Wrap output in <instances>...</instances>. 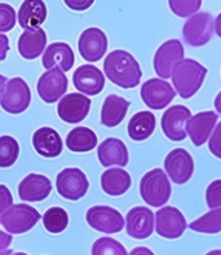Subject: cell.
I'll use <instances>...</instances> for the list:
<instances>
[{
  "instance_id": "2",
  "label": "cell",
  "mask_w": 221,
  "mask_h": 255,
  "mask_svg": "<svg viewBox=\"0 0 221 255\" xmlns=\"http://www.w3.org/2000/svg\"><path fill=\"white\" fill-rule=\"evenodd\" d=\"M207 69L193 58H183L172 70V83L177 94L183 99H190L201 90Z\"/></svg>"
},
{
  "instance_id": "3",
  "label": "cell",
  "mask_w": 221,
  "mask_h": 255,
  "mask_svg": "<svg viewBox=\"0 0 221 255\" xmlns=\"http://www.w3.org/2000/svg\"><path fill=\"white\" fill-rule=\"evenodd\" d=\"M171 183L166 172L160 168H153L142 176L140 181V194L145 204L153 207H162L171 198Z\"/></svg>"
},
{
  "instance_id": "22",
  "label": "cell",
  "mask_w": 221,
  "mask_h": 255,
  "mask_svg": "<svg viewBox=\"0 0 221 255\" xmlns=\"http://www.w3.org/2000/svg\"><path fill=\"white\" fill-rule=\"evenodd\" d=\"M32 145L45 158H55L62 153V139L60 133L51 127H42L32 135Z\"/></svg>"
},
{
  "instance_id": "20",
  "label": "cell",
  "mask_w": 221,
  "mask_h": 255,
  "mask_svg": "<svg viewBox=\"0 0 221 255\" xmlns=\"http://www.w3.org/2000/svg\"><path fill=\"white\" fill-rule=\"evenodd\" d=\"M97 155L100 163L104 167H111V166L124 167L128 165L129 161L128 149L122 140L115 137H108L104 140L97 149Z\"/></svg>"
},
{
  "instance_id": "6",
  "label": "cell",
  "mask_w": 221,
  "mask_h": 255,
  "mask_svg": "<svg viewBox=\"0 0 221 255\" xmlns=\"http://www.w3.org/2000/svg\"><path fill=\"white\" fill-rule=\"evenodd\" d=\"M56 187L61 197L69 201H78L86 196L90 183L80 168L68 167L58 172Z\"/></svg>"
},
{
  "instance_id": "1",
  "label": "cell",
  "mask_w": 221,
  "mask_h": 255,
  "mask_svg": "<svg viewBox=\"0 0 221 255\" xmlns=\"http://www.w3.org/2000/svg\"><path fill=\"white\" fill-rule=\"evenodd\" d=\"M104 71L111 83L124 90L137 87L142 77L137 60L123 49L110 52L104 61Z\"/></svg>"
},
{
  "instance_id": "31",
  "label": "cell",
  "mask_w": 221,
  "mask_h": 255,
  "mask_svg": "<svg viewBox=\"0 0 221 255\" xmlns=\"http://www.w3.org/2000/svg\"><path fill=\"white\" fill-rule=\"evenodd\" d=\"M69 224V215L62 207H51L43 215V226L49 233H61Z\"/></svg>"
},
{
  "instance_id": "40",
  "label": "cell",
  "mask_w": 221,
  "mask_h": 255,
  "mask_svg": "<svg viewBox=\"0 0 221 255\" xmlns=\"http://www.w3.org/2000/svg\"><path fill=\"white\" fill-rule=\"evenodd\" d=\"M12 233H5L0 231V255L1 254H10L12 250L9 249L10 244H12Z\"/></svg>"
},
{
  "instance_id": "34",
  "label": "cell",
  "mask_w": 221,
  "mask_h": 255,
  "mask_svg": "<svg viewBox=\"0 0 221 255\" xmlns=\"http://www.w3.org/2000/svg\"><path fill=\"white\" fill-rule=\"evenodd\" d=\"M170 9L177 17H190L196 14L202 5V0H168Z\"/></svg>"
},
{
  "instance_id": "33",
  "label": "cell",
  "mask_w": 221,
  "mask_h": 255,
  "mask_svg": "<svg viewBox=\"0 0 221 255\" xmlns=\"http://www.w3.org/2000/svg\"><path fill=\"white\" fill-rule=\"evenodd\" d=\"M93 255H127V250L122 244L110 237H101L96 240L92 246Z\"/></svg>"
},
{
  "instance_id": "9",
  "label": "cell",
  "mask_w": 221,
  "mask_h": 255,
  "mask_svg": "<svg viewBox=\"0 0 221 255\" xmlns=\"http://www.w3.org/2000/svg\"><path fill=\"white\" fill-rule=\"evenodd\" d=\"M87 223L99 232L118 233L124 228V218L118 210L110 206H93L86 214Z\"/></svg>"
},
{
  "instance_id": "13",
  "label": "cell",
  "mask_w": 221,
  "mask_h": 255,
  "mask_svg": "<svg viewBox=\"0 0 221 255\" xmlns=\"http://www.w3.org/2000/svg\"><path fill=\"white\" fill-rule=\"evenodd\" d=\"M192 117L190 110L184 105H173L164 112L160 126L167 139L171 141H184L188 136L186 123Z\"/></svg>"
},
{
  "instance_id": "19",
  "label": "cell",
  "mask_w": 221,
  "mask_h": 255,
  "mask_svg": "<svg viewBox=\"0 0 221 255\" xmlns=\"http://www.w3.org/2000/svg\"><path fill=\"white\" fill-rule=\"evenodd\" d=\"M218 123V114L215 112H202L190 117L186 123V132L196 146L203 145L209 141L211 132Z\"/></svg>"
},
{
  "instance_id": "21",
  "label": "cell",
  "mask_w": 221,
  "mask_h": 255,
  "mask_svg": "<svg viewBox=\"0 0 221 255\" xmlns=\"http://www.w3.org/2000/svg\"><path fill=\"white\" fill-rule=\"evenodd\" d=\"M51 192V180L44 175H27L18 185L19 198L26 202H40L48 197Z\"/></svg>"
},
{
  "instance_id": "11",
  "label": "cell",
  "mask_w": 221,
  "mask_h": 255,
  "mask_svg": "<svg viewBox=\"0 0 221 255\" xmlns=\"http://www.w3.org/2000/svg\"><path fill=\"white\" fill-rule=\"evenodd\" d=\"M188 228L183 213L173 206H164L155 213V230L160 237L175 240L184 235Z\"/></svg>"
},
{
  "instance_id": "10",
  "label": "cell",
  "mask_w": 221,
  "mask_h": 255,
  "mask_svg": "<svg viewBox=\"0 0 221 255\" xmlns=\"http://www.w3.org/2000/svg\"><path fill=\"white\" fill-rule=\"evenodd\" d=\"M185 56L183 43L177 39L167 40L160 45L154 55V70L162 79H168L172 75L175 65Z\"/></svg>"
},
{
  "instance_id": "23",
  "label": "cell",
  "mask_w": 221,
  "mask_h": 255,
  "mask_svg": "<svg viewBox=\"0 0 221 255\" xmlns=\"http://www.w3.org/2000/svg\"><path fill=\"white\" fill-rule=\"evenodd\" d=\"M75 56L68 43L56 42L48 45L43 55V66L45 69L60 68L62 71H69L74 66Z\"/></svg>"
},
{
  "instance_id": "43",
  "label": "cell",
  "mask_w": 221,
  "mask_h": 255,
  "mask_svg": "<svg viewBox=\"0 0 221 255\" xmlns=\"http://www.w3.org/2000/svg\"><path fill=\"white\" fill-rule=\"evenodd\" d=\"M131 254H153V252L149 249H146V248H137V249H133L131 252Z\"/></svg>"
},
{
  "instance_id": "25",
  "label": "cell",
  "mask_w": 221,
  "mask_h": 255,
  "mask_svg": "<svg viewBox=\"0 0 221 255\" xmlns=\"http://www.w3.org/2000/svg\"><path fill=\"white\" fill-rule=\"evenodd\" d=\"M131 105L128 100L118 95H109L101 108V123L104 126L112 128L122 123Z\"/></svg>"
},
{
  "instance_id": "38",
  "label": "cell",
  "mask_w": 221,
  "mask_h": 255,
  "mask_svg": "<svg viewBox=\"0 0 221 255\" xmlns=\"http://www.w3.org/2000/svg\"><path fill=\"white\" fill-rule=\"evenodd\" d=\"M13 197L12 193L5 185L0 184V223H1V215L6 211V209L12 206Z\"/></svg>"
},
{
  "instance_id": "35",
  "label": "cell",
  "mask_w": 221,
  "mask_h": 255,
  "mask_svg": "<svg viewBox=\"0 0 221 255\" xmlns=\"http://www.w3.org/2000/svg\"><path fill=\"white\" fill-rule=\"evenodd\" d=\"M16 25V10L9 4L0 3V32H6Z\"/></svg>"
},
{
  "instance_id": "30",
  "label": "cell",
  "mask_w": 221,
  "mask_h": 255,
  "mask_svg": "<svg viewBox=\"0 0 221 255\" xmlns=\"http://www.w3.org/2000/svg\"><path fill=\"white\" fill-rule=\"evenodd\" d=\"M188 227L194 232L207 233V235H215V233L221 232V207L211 209L203 217L188 224Z\"/></svg>"
},
{
  "instance_id": "32",
  "label": "cell",
  "mask_w": 221,
  "mask_h": 255,
  "mask_svg": "<svg viewBox=\"0 0 221 255\" xmlns=\"http://www.w3.org/2000/svg\"><path fill=\"white\" fill-rule=\"evenodd\" d=\"M18 155V141L12 136H0V167L6 168L14 165Z\"/></svg>"
},
{
  "instance_id": "37",
  "label": "cell",
  "mask_w": 221,
  "mask_h": 255,
  "mask_svg": "<svg viewBox=\"0 0 221 255\" xmlns=\"http://www.w3.org/2000/svg\"><path fill=\"white\" fill-rule=\"evenodd\" d=\"M209 149L212 154L221 159V122L212 131L211 139L209 140Z\"/></svg>"
},
{
  "instance_id": "15",
  "label": "cell",
  "mask_w": 221,
  "mask_h": 255,
  "mask_svg": "<svg viewBox=\"0 0 221 255\" xmlns=\"http://www.w3.org/2000/svg\"><path fill=\"white\" fill-rule=\"evenodd\" d=\"M80 56L88 62H97L108 51V38L99 27H88L84 30L78 40Z\"/></svg>"
},
{
  "instance_id": "41",
  "label": "cell",
  "mask_w": 221,
  "mask_h": 255,
  "mask_svg": "<svg viewBox=\"0 0 221 255\" xmlns=\"http://www.w3.org/2000/svg\"><path fill=\"white\" fill-rule=\"evenodd\" d=\"M8 51H9V40L5 35L0 34V61L5 60Z\"/></svg>"
},
{
  "instance_id": "26",
  "label": "cell",
  "mask_w": 221,
  "mask_h": 255,
  "mask_svg": "<svg viewBox=\"0 0 221 255\" xmlns=\"http://www.w3.org/2000/svg\"><path fill=\"white\" fill-rule=\"evenodd\" d=\"M47 18V6L43 0H25L18 10L19 26L25 30L36 29Z\"/></svg>"
},
{
  "instance_id": "45",
  "label": "cell",
  "mask_w": 221,
  "mask_h": 255,
  "mask_svg": "<svg viewBox=\"0 0 221 255\" xmlns=\"http://www.w3.org/2000/svg\"><path fill=\"white\" fill-rule=\"evenodd\" d=\"M5 84H6V78L4 75H0V97H1V94L5 90Z\"/></svg>"
},
{
  "instance_id": "29",
  "label": "cell",
  "mask_w": 221,
  "mask_h": 255,
  "mask_svg": "<svg viewBox=\"0 0 221 255\" xmlns=\"http://www.w3.org/2000/svg\"><path fill=\"white\" fill-rule=\"evenodd\" d=\"M97 145V136L88 127H77L66 136V146L74 153L91 152Z\"/></svg>"
},
{
  "instance_id": "24",
  "label": "cell",
  "mask_w": 221,
  "mask_h": 255,
  "mask_svg": "<svg viewBox=\"0 0 221 255\" xmlns=\"http://www.w3.org/2000/svg\"><path fill=\"white\" fill-rule=\"evenodd\" d=\"M47 44V34L43 29H30L23 31L19 35L18 43V53L25 60H35L40 56Z\"/></svg>"
},
{
  "instance_id": "17",
  "label": "cell",
  "mask_w": 221,
  "mask_h": 255,
  "mask_svg": "<svg viewBox=\"0 0 221 255\" xmlns=\"http://www.w3.org/2000/svg\"><path fill=\"white\" fill-rule=\"evenodd\" d=\"M91 100L82 94H69L58 103V117L66 123H79L84 121L91 110Z\"/></svg>"
},
{
  "instance_id": "14",
  "label": "cell",
  "mask_w": 221,
  "mask_h": 255,
  "mask_svg": "<svg viewBox=\"0 0 221 255\" xmlns=\"http://www.w3.org/2000/svg\"><path fill=\"white\" fill-rule=\"evenodd\" d=\"M68 78L60 68H52L40 77L36 84L38 95L44 103L53 104L60 100L68 90Z\"/></svg>"
},
{
  "instance_id": "5",
  "label": "cell",
  "mask_w": 221,
  "mask_h": 255,
  "mask_svg": "<svg viewBox=\"0 0 221 255\" xmlns=\"http://www.w3.org/2000/svg\"><path fill=\"white\" fill-rule=\"evenodd\" d=\"M214 30V17L207 12H201L186 19L183 27V35L185 42L192 47H202L211 40Z\"/></svg>"
},
{
  "instance_id": "16",
  "label": "cell",
  "mask_w": 221,
  "mask_h": 255,
  "mask_svg": "<svg viewBox=\"0 0 221 255\" xmlns=\"http://www.w3.org/2000/svg\"><path fill=\"white\" fill-rule=\"evenodd\" d=\"M154 213L145 206H136L128 211L125 218L127 235L132 239L145 240L154 232Z\"/></svg>"
},
{
  "instance_id": "8",
  "label": "cell",
  "mask_w": 221,
  "mask_h": 255,
  "mask_svg": "<svg viewBox=\"0 0 221 255\" xmlns=\"http://www.w3.org/2000/svg\"><path fill=\"white\" fill-rule=\"evenodd\" d=\"M140 95L149 109L162 110L168 107L175 99L176 90H173L172 86L162 78H151L142 84Z\"/></svg>"
},
{
  "instance_id": "39",
  "label": "cell",
  "mask_w": 221,
  "mask_h": 255,
  "mask_svg": "<svg viewBox=\"0 0 221 255\" xmlns=\"http://www.w3.org/2000/svg\"><path fill=\"white\" fill-rule=\"evenodd\" d=\"M64 1L70 9L78 10V12L88 9L95 3V0H64Z\"/></svg>"
},
{
  "instance_id": "7",
  "label": "cell",
  "mask_w": 221,
  "mask_h": 255,
  "mask_svg": "<svg viewBox=\"0 0 221 255\" xmlns=\"http://www.w3.org/2000/svg\"><path fill=\"white\" fill-rule=\"evenodd\" d=\"M31 103V91L22 78H12L6 83L4 95L0 99V105L6 113H23Z\"/></svg>"
},
{
  "instance_id": "12",
  "label": "cell",
  "mask_w": 221,
  "mask_h": 255,
  "mask_svg": "<svg viewBox=\"0 0 221 255\" xmlns=\"http://www.w3.org/2000/svg\"><path fill=\"white\" fill-rule=\"evenodd\" d=\"M164 170L171 180L176 184H185L194 172V161L189 152L183 148L171 150L164 159Z\"/></svg>"
},
{
  "instance_id": "18",
  "label": "cell",
  "mask_w": 221,
  "mask_h": 255,
  "mask_svg": "<svg viewBox=\"0 0 221 255\" xmlns=\"http://www.w3.org/2000/svg\"><path fill=\"white\" fill-rule=\"evenodd\" d=\"M73 83L82 94L96 96L105 87V77L99 68L87 64L74 71Z\"/></svg>"
},
{
  "instance_id": "42",
  "label": "cell",
  "mask_w": 221,
  "mask_h": 255,
  "mask_svg": "<svg viewBox=\"0 0 221 255\" xmlns=\"http://www.w3.org/2000/svg\"><path fill=\"white\" fill-rule=\"evenodd\" d=\"M215 30L219 38H221V13L215 19Z\"/></svg>"
},
{
  "instance_id": "28",
  "label": "cell",
  "mask_w": 221,
  "mask_h": 255,
  "mask_svg": "<svg viewBox=\"0 0 221 255\" xmlns=\"http://www.w3.org/2000/svg\"><path fill=\"white\" fill-rule=\"evenodd\" d=\"M155 117L151 112H138L128 122V136L133 141H144L153 135L155 129Z\"/></svg>"
},
{
  "instance_id": "36",
  "label": "cell",
  "mask_w": 221,
  "mask_h": 255,
  "mask_svg": "<svg viewBox=\"0 0 221 255\" xmlns=\"http://www.w3.org/2000/svg\"><path fill=\"white\" fill-rule=\"evenodd\" d=\"M206 202L210 209L221 207V179L212 181L206 191Z\"/></svg>"
},
{
  "instance_id": "27",
  "label": "cell",
  "mask_w": 221,
  "mask_h": 255,
  "mask_svg": "<svg viewBox=\"0 0 221 255\" xmlns=\"http://www.w3.org/2000/svg\"><path fill=\"white\" fill-rule=\"evenodd\" d=\"M132 179L123 168H109L101 175V188L109 196H122L131 188Z\"/></svg>"
},
{
  "instance_id": "44",
  "label": "cell",
  "mask_w": 221,
  "mask_h": 255,
  "mask_svg": "<svg viewBox=\"0 0 221 255\" xmlns=\"http://www.w3.org/2000/svg\"><path fill=\"white\" fill-rule=\"evenodd\" d=\"M215 109L218 110V113L221 116V91L218 94V96L215 97Z\"/></svg>"
},
{
  "instance_id": "4",
  "label": "cell",
  "mask_w": 221,
  "mask_h": 255,
  "mask_svg": "<svg viewBox=\"0 0 221 255\" xmlns=\"http://www.w3.org/2000/svg\"><path fill=\"white\" fill-rule=\"evenodd\" d=\"M40 220V214L30 205H12L1 215V224L6 232L12 235H21L29 232Z\"/></svg>"
}]
</instances>
